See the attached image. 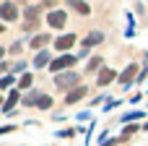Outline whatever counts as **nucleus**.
<instances>
[{"mask_svg": "<svg viewBox=\"0 0 148 146\" xmlns=\"http://www.w3.org/2000/svg\"><path fill=\"white\" fill-rule=\"evenodd\" d=\"M75 81H78V71H70V73H60V76L55 78L57 89H68V86H73Z\"/></svg>", "mask_w": 148, "mask_h": 146, "instance_id": "f257e3e1", "label": "nucleus"}, {"mask_svg": "<svg viewBox=\"0 0 148 146\" xmlns=\"http://www.w3.org/2000/svg\"><path fill=\"white\" fill-rule=\"evenodd\" d=\"M70 65H75V55H62V57H57L52 63V71H65Z\"/></svg>", "mask_w": 148, "mask_h": 146, "instance_id": "f03ea898", "label": "nucleus"}, {"mask_svg": "<svg viewBox=\"0 0 148 146\" xmlns=\"http://www.w3.org/2000/svg\"><path fill=\"white\" fill-rule=\"evenodd\" d=\"M0 16H3L5 21H13V18H18V10H16L13 3H3V5H0Z\"/></svg>", "mask_w": 148, "mask_h": 146, "instance_id": "7ed1b4c3", "label": "nucleus"}, {"mask_svg": "<svg viewBox=\"0 0 148 146\" xmlns=\"http://www.w3.org/2000/svg\"><path fill=\"white\" fill-rule=\"evenodd\" d=\"M68 5H70L73 10H78L81 16H88V13H91V8H88V5H86L83 0H68Z\"/></svg>", "mask_w": 148, "mask_h": 146, "instance_id": "20e7f679", "label": "nucleus"}, {"mask_svg": "<svg viewBox=\"0 0 148 146\" xmlns=\"http://www.w3.org/2000/svg\"><path fill=\"white\" fill-rule=\"evenodd\" d=\"M26 18H29V21H26V26H23V29H36L39 10H36V8H26Z\"/></svg>", "mask_w": 148, "mask_h": 146, "instance_id": "39448f33", "label": "nucleus"}, {"mask_svg": "<svg viewBox=\"0 0 148 146\" xmlns=\"http://www.w3.org/2000/svg\"><path fill=\"white\" fill-rule=\"evenodd\" d=\"M47 21H49V26H62V24H65V13H62V10H52Z\"/></svg>", "mask_w": 148, "mask_h": 146, "instance_id": "423d86ee", "label": "nucleus"}, {"mask_svg": "<svg viewBox=\"0 0 148 146\" xmlns=\"http://www.w3.org/2000/svg\"><path fill=\"white\" fill-rule=\"evenodd\" d=\"M73 42H75V37H73V34H65V37H60L55 44H57V50H70Z\"/></svg>", "mask_w": 148, "mask_h": 146, "instance_id": "0eeeda50", "label": "nucleus"}, {"mask_svg": "<svg viewBox=\"0 0 148 146\" xmlns=\"http://www.w3.org/2000/svg\"><path fill=\"white\" fill-rule=\"evenodd\" d=\"M96 42H101V31H94V34H88V37H86V42H83V50H81V55H86V50H88L91 44H96Z\"/></svg>", "mask_w": 148, "mask_h": 146, "instance_id": "6e6552de", "label": "nucleus"}, {"mask_svg": "<svg viewBox=\"0 0 148 146\" xmlns=\"http://www.w3.org/2000/svg\"><path fill=\"white\" fill-rule=\"evenodd\" d=\"M135 73H138V65L133 63V65H127V68H125V73L120 76V81H122V84H130V81L135 78Z\"/></svg>", "mask_w": 148, "mask_h": 146, "instance_id": "1a4fd4ad", "label": "nucleus"}, {"mask_svg": "<svg viewBox=\"0 0 148 146\" xmlns=\"http://www.w3.org/2000/svg\"><path fill=\"white\" fill-rule=\"evenodd\" d=\"M86 97V86H78V89H73L70 94H68V104H75L78 99H83Z\"/></svg>", "mask_w": 148, "mask_h": 146, "instance_id": "9d476101", "label": "nucleus"}, {"mask_svg": "<svg viewBox=\"0 0 148 146\" xmlns=\"http://www.w3.org/2000/svg\"><path fill=\"white\" fill-rule=\"evenodd\" d=\"M114 76H117L114 71H101V73H99V86H107V84H112V81H114Z\"/></svg>", "mask_w": 148, "mask_h": 146, "instance_id": "9b49d317", "label": "nucleus"}, {"mask_svg": "<svg viewBox=\"0 0 148 146\" xmlns=\"http://www.w3.org/2000/svg\"><path fill=\"white\" fill-rule=\"evenodd\" d=\"M16 102H18V89L16 91H10V97L5 99V104H3V112H10L13 107H16Z\"/></svg>", "mask_w": 148, "mask_h": 146, "instance_id": "f8f14e48", "label": "nucleus"}, {"mask_svg": "<svg viewBox=\"0 0 148 146\" xmlns=\"http://www.w3.org/2000/svg\"><path fill=\"white\" fill-rule=\"evenodd\" d=\"M47 39H49L47 34H39V37H34V39H31V47H44V44H47Z\"/></svg>", "mask_w": 148, "mask_h": 146, "instance_id": "ddd939ff", "label": "nucleus"}, {"mask_svg": "<svg viewBox=\"0 0 148 146\" xmlns=\"http://www.w3.org/2000/svg\"><path fill=\"white\" fill-rule=\"evenodd\" d=\"M29 86H31V73H23L18 81V89H29Z\"/></svg>", "mask_w": 148, "mask_h": 146, "instance_id": "4468645a", "label": "nucleus"}, {"mask_svg": "<svg viewBox=\"0 0 148 146\" xmlns=\"http://www.w3.org/2000/svg\"><path fill=\"white\" fill-rule=\"evenodd\" d=\"M34 63H36V65H39V68H42V65H47V63H49V55H47V52H39V55H36V60H34Z\"/></svg>", "mask_w": 148, "mask_h": 146, "instance_id": "2eb2a0df", "label": "nucleus"}, {"mask_svg": "<svg viewBox=\"0 0 148 146\" xmlns=\"http://www.w3.org/2000/svg\"><path fill=\"white\" fill-rule=\"evenodd\" d=\"M36 104H39V107H42V110H47V107H49V104H52V99H49V97H47V94H42V97H39V99H36Z\"/></svg>", "mask_w": 148, "mask_h": 146, "instance_id": "dca6fc26", "label": "nucleus"}, {"mask_svg": "<svg viewBox=\"0 0 148 146\" xmlns=\"http://www.w3.org/2000/svg\"><path fill=\"white\" fill-rule=\"evenodd\" d=\"M99 65H101V60H99V57H94V60L88 63V71H94V68H99Z\"/></svg>", "mask_w": 148, "mask_h": 146, "instance_id": "f3484780", "label": "nucleus"}, {"mask_svg": "<svg viewBox=\"0 0 148 146\" xmlns=\"http://www.w3.org/2000/svg\"><path fill=\"white\" fill-rule=\"evenodd\" d=\"M10 81H13V78H10V76H5V78H3V81H0V86H3V89H5V86H10Z\"/></svg>", "mask_w": 148, "mask_h": 146, "instance_id": "a211bd4d", "label": "nucleus"}, {"mask_svg": "<svg viewBox=\"0 0 148 146\" xmlns=\"http://www.w3.org/2000/svg\"><path fill=\"white\" fill-rule=\"evenodd\" d=\"M0 71H5V65H3V63H0Z\"/></svg>", "mask_w": 148, "mask_h": 146, "instance_id": "6ab92c4d", "label": "nucleus"}, {"mask_svg": "<svg viewBox=\"0 0 148 146\" xmlns=\"http://www.w3.org/2000/svg\"><path fill=\"white\" fill-rule=\"evenodd\" d=\"M3 52H5V50H3V47H0V57H3Z\"/></svg>", "mask_w": 148, "mask_h": 146, "instance_id": "aec40b11", "label": "nucleus"}, {"mask_svg": "<svg viewBox=\"0 0 148 146\" xmlns=\"http://www.w3.org/2000/svg\"><path fill=\"white\" fill-rule=\"evenodd\" d=\"M0 31H5V29H3V26H0Z\"/></svg>", "mask_w": 148, "mask_h": 146, "instance_id": "412c9836", "label": "nucleus"}, {"mask_svg": "<svg viewBox=\"0 0 148 146\" xmlns=\"http://www.w3.org/2000/svg\"><path fill=\"white\" fill-rule=\"evenodd\" d=\"M0 104H3V102H0Z\"/></svg>", "mask_w": 148, "mask_h": 146, "instance_id": "4be33fe9", "label": "nucleus"}]
</instances>
